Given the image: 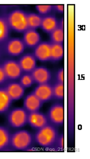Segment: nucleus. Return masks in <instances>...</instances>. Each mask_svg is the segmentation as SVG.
<instances>
[{
	"label": "nucleus",
	"instance_id": "nucleus-1",
	"mask_svg": "<svg viewBox=\"0 0 90 159\" xmlns=\"http://www.w3.org/2000/svg\"><path fill=\"white\" fill-rule=\"evenodd\" d=\"M58 135V131L54 125L47 124L37 129L35 134V140L40 146L48 148L54 146Z\"/></svg>",
	"mask_w": 90,
	"mask_h": 159
},
{
	"label": "nucleus",
	"instance_id": "nucleus-2",
	"mask_svg": "<svg viewBox=\"0 0 90 159\" xmlns=\"http://www.w3.org/2000/svg\"><path fill=\"white\" fill-rule=\"evenodd\" d=\"M11 30L17 33H25L29 29L27 13L22 10H14L6 15Z\"/></svg>",
	"mask_w": 90,
	"mask_h": 159
},
{
	"label": "nucleus",
	"instance_id": "nucleus-3",
	"mask_svg": "<svg viewBox=\"0 0 90 159\" xmlns=\"http://www.w3.org/2000/svg\"><path fill=\"white\" fill-rule=\"evenodd\" d=\"M33 136L27 130H19L10 136V146L15 150H28L33 143Z\"/></svg>",
	"mask_w": 90,
	"mask_h": 159
},
{
	"label": "nucleus",
	"instance_id": "nucleus-4",
	"mask_svg": "<svg viewBox=\"0 0 90 159\" xmlns=\"http://www.w3.org/2000/svg\"><path fill=\"white\" fill-rule=\"evenodd\" d=\"M29 112L24 108H16L12 110L7 116L10 125L14 128H20L27 123Z\"/></svg>",
	"mask_w": 90,
	"mask_h": 159
},
{
	"label": "nucleus",
	"instance_id": "nucleus-5",
	"mask_svg": "<svg viewBox=\"0 0 90 159\" xmlns=\"http://www.w3.org/2000/svg\"><path fill=\"white\" fill-rule=\"evenodd\" d=\"M7 81H14L20 79L22 75L21 68L18 62L14 60H6L2 64Z\"/></svg>",
	"mask_w": 90,
	"mask_h": 159
},
{
	"label": "nucleus",
	"instance_id": "nucleus-6",
	"mask_svg": "<svg viewBox=\"0 0 90 159\" xmlns=\"http://www.w3.org/2000/svg\"><path fill=\"white\" fill-rule=\"evenodd\" d=\"M65 108L61 103H55L51 106L47 113L48 120L54 126H61L65 120Z\"/></svg>",
	"mask_w": 90,
	"mask_h": 159
},
{
	"label": "nucleus",
	"instance_id": "nucleus-7",
	"mask_svg": "<svg viewBox=\"0 0 90 159\" xmlns=\"http://www.w3.org/2000/svg\"><path fill=\"white\" fill-rule=\"evenodd\" d=\"M25 45L22 39L20 38H11L3 44V52L10 56H20L25 50Z\"/></svg>",
	"mask_w": 90,
	"mask_h": 159
},
{
	"label": "nucleus",
	"instance_id": "nucleus-8",
	"mask_svg": "<svg viewBox=\"0 0 90 159\" xmlns=\"http://www.w3.org/2000/svg\"><path fill=\"white\" fill-rule=\"evenodd\" d=\"M36 60L42 62L50 61L51 58V43L47 41H41L34 48V53Z\"/></svg>",
	"mask_w": 90,
	"mask_h": 159
},
{
	"label": "nucleus",
	"instance_id": "nucleus-9",
	"mask_svg": "<svg viewBox=\"0 0 90 159\" xmlns=\"http://www.w3.org/2000/svg\"><path fill=\"white\" fill-rule=\"evenodd\" d=\"M49 123L47 117L39 111L29 112L27 123L31 127L39 129L46 126Z\"/></svg>",
	"mask_w": 90,
	"mask_h": 159
},
{
	"label": "nucleus",
	"instance_id": "nucleus-10",
	"mask_svg": "<svg viewBox=\"0 0 90 159\" xmlns=\"http://www.w3.org/2000/svg\"><path fill=\"white\" fill-rule=\"evenodd\" d=\"M33 93L43 103L47 102L53 98V85L50 83L38 85L35 88Z\"/></svg>",
	"mask_w": 90,
	"mask_h": 159
},
{
	"label": "nucleus",
	"instance_id": "nucleus-11",
	"mask_svg": "<svg viewBox=\"0 0 90 159\" xmlns=\"http://www.w3.org/2000/svg\"><path fill=\"white\" fill-rule=\"evenodd\" d=\"M33 79L34 83L38 85L47 83L52 79L50 70L44 66L36 67L31 73H30Z\"/></svg>",
	"mask_w": 90,
	"mask_h": 159
},
{
	"label": "nucleus",
	"instance_id": "nucleus-12",
	"mask_svg": "<svg viewBox=\"0 0 90 159\" xmlns=\"http://www.w3.org/2000/svg\"><path fill=\"white\" fill-rule=\"evenodd\" d=\"M4 88L12 101L19 100L24 96L25 88L20 85L19 82L11 81L7 83Z\"/></svg>",
	"mask_w": 90,
	"mask_h": 159
},
{
	"label": "nucleus",
	"instance_id": "nucleus-13",
	"mask_svg": "<svg viewBox=\"0 0 90 159\" xmlns=\"http://www.w3.org/2000/svg\"><path fill=\"white\" fill-rule=\"evenodd\" d=\"M18 62L22 72L25 73H31L36 68L37 60L33 54L31 53L22 55Z\"/></svg>",
	"mask_w": 90,
	"mask_h": 159
},
{
	"label": "nucleus",
	"instance_id": "nucleus-14",
	"mask_svg": "<svg viewBox=\"0 0 90 159\" xmlns=\"http://www.w3.org/2000/svg\"><path fill=\"white\" fill-rule=\"evenodd\" d=\"M23 105L26 111L28 112H32L39 111L41 108L42 107L43 102L31 92L25 97Z\"/></svg>",
	"mask_w": 90,
	"mask_h": 159
},
{
	"label": "nucleus",
	"instance_id": "nucleus-15",
	"mask_svg": "<svg viewBox=\"0 0 90 159\" xmlns=\"http://www.w3.org/2000/svg\"><path fill=\"white\" fill-rule=\"evenodd\" d=\"M22 41L25 47L35 48L41 42V36L36 30L29 29L24 33Z\"/></svg>",
	"mask_w": 90,
	"mask_h": 159
},
{
	"label": "nucleus",
	"instance_id": "nucleus-16",
	"mask_svg": "<svg viewBox=\"0 0 90 159\" xmlns=\"http://www.w3.org/2000/svg\"><path fill=\"white\" fill-rule=\"evenodd\" d=\"M59 20L54 15H47L42 18L41 29L44 32L47 33H51L54 29L58 27Z\"/></svg>",
	"mask_w": 90,
	"mask_h": 159
},
{
	"label": "nucleus",
	"instance_id": "nucleus-17",
	"mask_svg": "<svg viewBox=\"0 0 90 159\" xmlns=\"http://www.w3.org/2000/svg\"><path fill=\"white\" fill-rule=\"evenodd\" d=\"M10 31L6 15H0V45H3L10 39Z\"/></svg>",
	"mask_w": 90,
	"mask_h": 159
},
{
	"label": "nucleus",
	"instance_id": "nucleus-18",
	"mask_svg": "<svg viewBox=\"0 0 90 159\" xmlns=\"http://www.w3.org/2000/svg\"><path fill=\"white\" fill-rule=\"evenodd\" d=\"M12 100L7 94L5 88H0V114L6 113L12 105Z\"/></svg>",
	"mask_w": 90,
	"mask_h": 159
},
{
	"label": "nucleus",
	"instance_id": "nucleus-19",
	"mask_svg": "<svg viewBox=\"0 0 90 159\" xmlns=\"http://www.w3.org/2000/svg\"><path fill=\"white\" fill-rule=\"evenodd\" d=\"M52 43L63 44L64 42V20L63 18L59 20L58 27L50 33Z\"/></svg>",
	"mask_w": 90,
	"mask_h": 159
},
{
	"label": "nucleus",
	"instance_id": "nucleus-20",
	"mask_svg": "<svg viewBox=\"0 0 90 159\" xmlns=\"http://www.w3.org/2000/svg\"><path fill=\"white\" fill-rule=\"evenodd\" d=\"M64 57V46L63 44L52 43H51V58L53 62L61 60Z\"/></svg>",
	"mask_w": 90,
	"mask_h": 159
},
{
	"label": "nucleus",
	"instance_id": "nucleus-21",
	"mask_svg": "<svg viewBox=\"0 0 90 159\" xmlns=\"http://www.w3.org/2000/svg\"><path fill=\"white\" fill-rule=\"evenodd\" d=\"M11 134L7 128L0 126V151L5 150L10 146Z\"/></svg>",
	"mask_w": 90,
	"mask_h": 159
},
{
	"label": "nucleus",
	"instance_id": "nucleus-22",
	"mask_svg": "<svg viewBox=\"0 0 90 159\" xmlns=\"http://www.w3.org/2000/svg\"><path fill=\"white\" fill-rule=\"evenodd\" d=\"M43 16L36 13H27V22L29 29L36 30L41 27Z\"/></svg>",
	"mask_w": 90,
	"mask_h": 159
},
{
	"label": "nucleus",
	"instance_id": "nucleus-23",
	"mask_svg": "<svg viewBox=\"0 0 90 159\" xmlns=\"http://www.w3.org/2000/svg\"><path fill=\"white\" fill-rule=\"evenodd\" d=\"M53 98L61 100L64 98V83L56 82L53 85Z\"/></svg>",
	"mask_w": 90,
	"mask_h": 159
},
{
	"label": "nucleus",
	"instance_id": "nucleus-24",
	"mask_svg": "<svg viewBox=\"0 0 90 159\" xmlns=\"http://www.w3.org/2000/svg\"><path fill=\"white\" fill-rule=\"evenodd\" d=\"M19 83L25 88H29L33 85V83H34V81H33L31 73H25L20 76L19 79Z\"/></svg>",
	"mask_w": 90,
	"mask_h": 159
},
{
	"label": "nucleus",
	"instance_id": "nucleus-25",
	"mask_svg": "<svg viewBox=\"0 0 90 159\" xmlns=\"http://www.w3.org/2000/svg\"><path fill=\"white\" fill-rule=\"evenodd\" d=\"M35 8L41 16H47L53 10V6L52 5H37Z\"/></svg>",
	"mask_w": 90,
	"mask_h": 159
},
{
	"label": "nucleus",
	"instance_id": "nucleus-26",
	"mask_svg": "<svg viewBox=\"0 0 90 159\" xmlns=\"http://www.w3.org/2000/svg\"><path fill=\"white\" fill-rule=\"evenodd\" d=\"M54 146L57 148L58 150H62L64 148V135L62 134H59L58 137L56 139Z\"/></svg>",
	"mask_w": 90,
	"mask_h": 159
},
{
	"label": "nucleus",
	"instance_id": "nucleus-27",
	"mask_svg": "<svg viewBox=\"0 0 90 159\" xmlns=\"http://www.w3.org/2000/svg\"><path fill=\"white\" fill-rule=\"evenodd\" d=\"M7 77L6 76L4 70H3V66L1 64H0V85L5 84V83L7 82Z\"/></svg>",
	"mask_w": 90,
	"mask_h": 159
},
{
	"label": "nucleus",
	"instance_id": "nucleus-28",
	"mask_svg": "<svg viewBox=\"0 0 90 159\" xmlns=\"http://www.w3.org/2000/svg\"><path fill=\"white\" fill-rule=\"evenodd\" d=\"M64 69L63 68H61L59 69L57 73H56V81L58 83H64Z\"/></svg>",
	"mask_w": 90,
	"mask_h": 159
},
{
	"label": "nucleus",
	"instance_id": "nucleus-29",
	"mask_svg": "<svg viewBox=\"0 0 90 159\" xmlns=\"http://www.w3.org/2000/svg\"><path fill=\"white\" fill-rule=\"evenodd\" d=\"M64 6L63 5H56L53 6V10L55 12L58 13H63L64 12Z\"/></svg>",
	"mask_w": 90,
	"mask_h": 159
},
{
	"label": "nucleus",
	"instance_id": "nucleus-30",
	"mask_svg": "<svg viewBox=\"0 0 90 159\" xmlns=\"http://www.w3.org/2000/svg\"><path fill=\"white\" fill-rule=\"evenodd\" d=\"M3 52H3V45H0V58L2 56Z\"/></svg>",
	"mask_w": 90,
	"mask_h": 159
}]
</instances>
